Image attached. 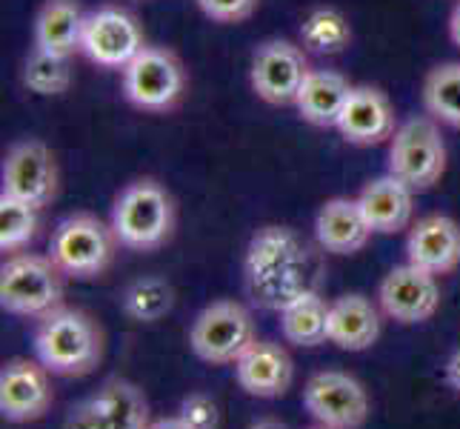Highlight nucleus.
<instances>
[{"label":"nucleus","instance_id":"nucleus-1","mask_svg":"<svg viewBox=\"0 0 460 429\" xmlns=\"http://www.w3.org/2000/svg\"><path fill=\"white\" fill-rule=\"evenodd\" d=\"M323 264L292 227H261L246 246L243 283L261 309L280 312L292 300L321 292Z\"/></svg>","mask_w":460,"mask_h":429},{"label":"nucleus","instance_id":"nucleus-2","mask_svg":"<svg viewBox=\"0 0 460 429\" xmlns=\"http://www.w3.org/2000/svg\"><path fill=\"white\" fill-rule=\"evenodd\" d=\"M103 329L94 317L77 307H58L38 317L35 358L52 375L84 378L103 361Z\"/></svg>","mask_w":460,"mask_h":429},{"label":"nucleus","instance_id":"nucleus-3","mask_svg":"<svg viewBox=\"0 0 460 429\" xmlns=\"http://www.w3.org/2000/svg\"><path fill=\"white\" fill-rule=\"evenodd\" d=\"M109 224L120 246L132 252H152L172 237L178 224V206L161 181L137 178L120 189Z\"/></svg>","mask_w":460,"mask_h":429},{"label":"nucleus","instance_id":"nucleus-4","mask_svg":"<svg viewBox=\"0 0 460 429\" xmlns=\"http://www.w3.org/2000/svg\"><path fill=\"white\" fill-rule=\"evenodd\" d=\"M118 246L112 224H103L92 212H72L52 232L49 258L66 278L94 281L112 266Z\"/></svg>","mask_w":460,"mask_h":429},{"label":"nucleus","instance_id":"nucleus-5","mask_svg":"<svg viewBox=\"0 0 460 429\" xmlns=\"http://www.w3.org/2000/svg\"><path fill=\"white\" fill-rule=\"evenodd\" d=\"M123 98L140 112L166 115L183 101L189 75L183 60L166 46H149L120 72Z\"/></svg>","mask_w":460,"mask_h":429},{"label":"nucleus","instance_id":"nucleus-6","mask_svg":"<svg viewBox=\"0 0 460 429\" xmlns=\"http://www.w3.org/2000/svg\"><path fill=\"white\" fill-rule=\"evenodd\" d=\"M63 275L49 255L18 252L0 269V307L18 317H43L63 304Z\"/></svg>","mask_w":460,"mask_h":429},{"label":"nucleus","instance_id":"nucleus-7","mask_svg":"<svg viewBox=\"0 0 460 429\" xmlns=\"http://www.w3.org/2000/svg\"><path fill=\"white\" fill-rule=\"evenodd\" d=\"M447 138L440 123L429 115H415L398 123L389 140V172L409 183L415 192H426L440 183L447 172Z\"/></svg>","mask_w":460,"mask_h":429},{"label":"nucleus","instance_id":"nucleus-8","mask_svg":"<svg viewBox=\"0 0 460 429\" xmlns=\"http://www.w3.org/2000/svg\"><path fill=\"white\" fill-rule=\"evenodd\" d=\"M255 341V317L241 300H212L195 315L192 329H189L192 353L212 367L234 363Z\"/></svg>","mask_w":460,"mask_h":429},{"label":"nucleus","instance_id":"nucleus-9","mask_svg":"<svg viewBox=\"0 0 460 429\" xmlns=\"http://www.w3.org/2000/svg\"><path fill=\"white\" fill-rule=\"evenodd\" d=\"M0 192L12 195L23 203H31L35 210H43L58 198L60 172L58 157L38 138H26L12 143L4 166H0Z\"/></svg>","mask_w":460,"mask_h":429},{"label":"nucleus","instance_id":"nucleus-10","mask_svg":"<svg viewBox=\"0 0 460 429\" xmlns=\"http://www.w3.org/2000/svg\"><path fill=\"white\" fill-rule=\"evenodd\" d=\"M312 72L306 49L292 40H263L249 67V86L269 106H295L297 92Z\"/></svg>","mask_w":460,"mask_h":429},{"label":"nucleus","instance_id":"nucleus-11","mask_svg":"<svg viewBox=\"0 0 460 429\" xmlns=\"http://www.w3.org/2000/svg\"><path fill=\"white\" fill-rule=\"evenodd\" d=\"M146 49L144 26L129 9L123 6H98L86 12L84 46L81 52L103 69H126Z\"/></svg>","mask_w":460,"mask_h":429},{"label":"nucleus","instance_id":"nucleus-12","mask_svg":"<svg viewBox=\"0 0 460 429\" xmlns=\"http://www.w3.org/2000/svg\"><path fill=\"white\" fill-rule=\"evenodd\" d=\"M304 407L317 424L332 429H360L372 412L367 387L341 370L314 372L304 387Z\"/></svg>","mask_w":460,"mask_h":429},{"label":"nucleus","instance_id":"nucleus-13","mask_svg":"<svg viewBox=\"0 0 460 429\" xmlns=\"http://www.w3.org/2000/svg\"><path fill=\"white\" fill-rule=\"evenodd\" d=\"M149 424L144 389L126 378H109L69 412L63 429H149Z\"/></svg>","mask_w":460,"mask_h":429},{"label":"nucleus","instance_id":"nucleus-14","mask_svg":"<svg viewBox=\"0 0 460 429\" xmlns=\"http://www.w3.org/2000/svg\"><path fill=\"white\" fill-rule=\"evenodd\" d=\"M377 300L384 315L403 326L426 324L435 317L440 307V283L438 275L426 273L415 264H401L386 273V278L377 286Z\"/></svg>","mask_w":460,"mask_h":429},{"label":"nucleus","instance_id":"nucleus-15","mask_svg":"<svg viewBox=\"0 0 460 429\" xmlns=\"http://www.w3.org/2000/svg\"><path fill=\"white\" fill-rule=\"evenodd\" d=\"M49 370L35 358H12L0 370V416L12 424L40 421L52 409Z\"/></svg>","mask_w":460,"mask_h":429},{"label":"nucleus","instance_id":"nucleus-16","mask_svg":"<svg viewBox=\"0 0 460 429\" xmlns=\"http://www.w3.org/2000/svg\"><path fill=\"white\" fill-rule=\"evenodd\" d=\"M335 130L352 147L389 143L394 130H398V118H394V106L389 101V94L372 84H355Z\"/></svg>","mask_w":460,"mask_h":429},{"label":"nucleus","instance_id":"nucleus-17","mask_svg":"<svg viewBox=\"0 0 460 429\" xmlns=\"http://www.w3.org/2000/svg\"><path fill=\"white\" fill-rule=\"evenodd\" d=\"M234 380L252 398H280L295 380V363L278 341H255L234 361Z\"/></svg>","mask_w":460,"mask_h":429},{"label":"nucleus","instance_id":"nucleus-18","mask_svg":"<svg viewBox=\"0 0 460 429\" xmlns=\"http://www.w3.org/2000/svg\"><path fill=\"white\" fill-rule=\"evenodd\" d=\"M406 261L438 278L460 266V224L449 215H426L409 227Z\"/></svg>","mask_w":460,"mask_h":429},{"label":"nucleus","instance_id":"nucleus-19","mask_svg":"<svg viewBox=\"0 0 460 429\" xmlns=\"http://www.w3.org/2000/svg\"><path fill=\"white\" fill-rule=\"evenodd\" d=\"M358 203L375 235H394L415 224L411 220L415 218V189L401 178H394L392 172L380 174V178L363 186Z\"/></svg>","mask_w":460,"mask_h":429},{"label":"nucleus","instance_id":"nucleus-20","mask_svg":"<svg viewBox=\"0 0 460 429\" xmlns=\"http://www.w3.org/2000/svg\"><path fill=\"white\" fill-rule=\"evenodd\" d=\"M372 235L358 198H329L314 215L317 246L329 255H355L369 244Z\"/></svg>","mask_w":460,"mask_h":429},{"label":"nucleus","instance_id":"nucleus-21","mask_svg":"<svg viewBox=\"0 0 460 429\" xmlns=\"http://www.w3.org/2000/svg\"><path fill=\"white\" fill-rule=\"evenodd\" d=\"M380 338V312L367 295H341L329 304V344L343 353H367Z\"/></svg>","mask_w":460,"mask_h":429},{"label":"nucleus","instance_id":"nucleus-22","mask_svg":"<svg viewBox=\"0 0 460 429\" xmlns=\"http://www.w3.org/2000/svg\"><path fill=\"white\" fill-rule=\"evenodd\" d=\"M86 12L81 0H43L35 14V46L58 58H75L84 46Z\"/></svg>","mask_w":460,"mask_h":429},{"label":"nucleus","instance_id":"nucleus-23","mask_svg":"<svg viewBox=\"0 0 460 429\" xmlns=\"http://www.w3.org/2000/svg\"><path fill=\"white\" fill-rule=\"evenodd\" d=\"M355 84L338 69H312L297 92V112L312 126H335Z\"/></svg>","mask_w":460,"mask_h":429},{"label":"nucleus","instance_id":"nucleus-24","mask_svg":"<svg viewBox=\"0 0 460 429\" xmlns=\"http://www.w3.org/2000/svg\"><path fill=\"white\" fill-rule=\"evenodd\" d=\"M329 304L321 292H309L280 309V335L295 346H321L329 341Z\"/></svg>","mask_w":460,"mask_h":429},{"label":"nucleus","instance_id":"nucleus-25","mask_svg":"<svg viewBox=\"0 0 460 429\" xmlns=\"http://www.w3.org/2000/svg\"><path fill=\"white\" fill-rule=\"evenodd\" d=\"M420 101L426 115L443 126L460 130V60L438 63L423 77Z\"/></svg>","mask_w":460,"mask_h":429},{"label":"nucleus","instance_id":"nucleus-26","mask_svg":"<svg viewBox=\"0 0 460 429\" xmlns=\"http://www.w3.org/2000/svg\"><path fill=\"white\" fill-rule=\"evenodd\" d=\"M352 23L335 6H317L300 23V46L312 55H341L352 46Z\"/></svg>","mask_w":460,"mask_h":429},{"label":"nucleus","instance_id":"nucleus-27","mask_svg":"<svg viewBox=\"0 0 460 429\" xmlns=\"http://www.w3.org/2000/svg\"><path fill=\"white\" fill-rule=\"evenodd\" d=\"M123 315L135 324H157L174 309V286L164 275H144L120 295Z\"/></svg>","mask_w":460,"mask_h":429},{"label":"nucleus","instance_id":"nucleus-28","mask_svg":"<svg viewBox=\"0 0 460 429\" xmlns=\"http://www.w3.org/2000/svg\"><path fill=\"white\" fill-rule=\"evenodd\" d=\"M72 58H58L31 46V52L23 60L21 69V81L23 86L38 94V98H60L66 94L75 84V72H72Z\"/></svg>","mask_w":460,"mask_h":429},{"label":"nucleus","instance_id":"nucleus-29","mask_svg":"<svg viewBox=\"0 0 460 429\" xmlns=\"http://www.w3.org/2000/svg\"><path fill=\"white\" fill-rule=\"evenodd\" d=\"M38 229H40V210L0 192V252L4 255L23 252L38 237Z\"/></svg>","mask_w":460,"mask_h":429},{"label":"nucleus","instance_id":"nucleus-30","mask_svg":"<svg viewBox=\"0 0 460 429\" xmlns=\"http://www.w3.org/2000/svg\"><path fill=\"white\" fill-rule=\"evenodd\" d=\"M178 416L192 429H217L220 426V407L212 395H206V392H189L181 401Z\"/></svg>","mask_w":460,"mask_h":429},{"label":"nucleus","instance_id":"nucleus-31","mask_svg":"<svg viewBox=\"0 0 460 429\" xmlns=\"http://www.w3.org/2000/svg\"><path fill=\"white\" fill-rule=\"evenodd\" d=\"M261 0H198L200 12L215 23H243L258 12Z\"/></svg>","mask_w":460,"mask_h":429},{"label":"nucleus","instance_id":"nucleus-32","mask_svg":"<svg viewBox=\"0 0 460 429\" xmlns=\"http://www.w3.org/2000/svg\"><path fill=\"white\" fill-rule=\"evenodd\" d=\"M447 384H449V389H455L460 395V349L452 353V358L447 361Z\"/></svg>","mask_w":460,"mask_h":429},{"label":"nucleus","instance_id":"nucleus-33","mask_svg":"<svg viewBox=\"0 0 460 429\" xmlns=\"http://www.w3.org/2000/svg\"><path fill=\"white\" fill-rule=\"evenodd\" d=\"M447 29H449V40L460 49V0L452 6V12H449V23H447Z\"/></svg>","mask_w":460,"mask_h":429},{"label":"nucleus","instance_id":"nucleus-34","mask_svg":"<svg viewBox=\"0 0 460 429\" xmlns=\"http://www.w3.org/2000/svg\"><path fill=\"white\" fill-rule=\"evenodd\" d=\"M149 429H192L181 421V416H169V418H157L149 424Z\"/></svg>","mask_w":460,"mask_h":429},{"label":"nucleus","instance_id":"nucleus-35","mask_svg":"<svg viewBox=\"0 0 460 429\" xmlns=\"http://www.w3.org/2000/svg\"><path fill=\"white\" fill-rule=\"evenodd\" d=\"M246 429H289L283 421H278V418H258L255 424H249Z\"/></svg>","mask_w":460,"mask_h":429},{"label":"nucleus","instance_id":"nucleus-36","mask_svg":"<svg viewBox=\"0 0 460 429\" xmlns=\"http://www.w3.org/2000/svg\"><path fill=\"white\" fill-rule=\"evenodd\" d=\"M312 429H332V426H321V424H317V426H312Z\"/></svg>","mask_w":460,"mask_h":429}]
</instances>
